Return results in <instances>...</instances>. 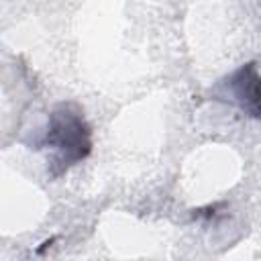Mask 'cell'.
I'll return each instance as SVG.
<instances>
[{
	"label": "cell",
	"mask_w": 261,
	"mask_h": 261,
	"mask_svg": "<svg viewBox=\"0 0 261 261\" xmlns=\"http://www.w3.org/2000/svg\"><path fill=\"white\" fill-rule=\"evenodd\" d=\"M39 149H51V165H57L55 175L86 159L92 151V133L75 104H57L47 120L43 137L35 143Z\"/></svg>",
	"instance_id": "6da1fadb"
},
{
	"label": "cell",
	"mask_w": 261,
	"mask_h": 261,
	"mask_svg": "<svg viewBox=\"0 0 261 261\" xmlns=\"http://www.w3.org/2000/svg\"><path fill=\"white\" fill-rule=\"evenodd\" d=\"M218 100L237 104L249 116L261 120V75L255 63H245L214 90Z\"/></svg>",
	"instance_id": "7a4b0ae2"
}]
</instances>
